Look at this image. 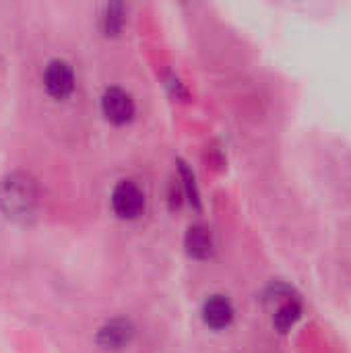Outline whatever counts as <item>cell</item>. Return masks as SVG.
Masks as SVG:
<instances>
[{
	"mask_svg": "<svg viewBox=\"0 0 351 353\" xmlns=\"http://www.w3.org/2000/svg\"><path fill=\"white\" fill-rule=\"evenodd\" d=\"M37 205V186L27 174H10L0 184V207L8 217H25Z\"/></svg>",
	"mask_w": 351,
	"mask_h": 353,
	"instance_id": "6da1fadb",
	"label": "cell"
},
{
	"mask_svg": "<svg viewBox=\"0 0 351 353\" xmlns=\"http://www.w3.org/2000/svg\"><path fill=\"white\" fill-rule=\"evenodd\" d=\"M112 207L120 219H137L145 211V194L134 182L122 180L112 192Z\"/></svg>",
	"mask_w": 351,
	"mask_h": 353,
	"instance_id": "7a4b0ae2",
	"label": "cell"
},
{
	"mask_svg": "<svg viewBox=\"0 0 351 353\" xmlns=\"http://www.w3.org/2000/svg\"><path fill=\"white\" fill-rule=\"evenodd\" d=\"M101 112L112 124L120 126L130 122V118L134 116V101L126 91L112 87L101 95Z\"/></svg>",
	"mask_w": 351,
	"mask_h": 353,
	"instance_id": "3957f363",
	"label": "cell"
},
{
	"mask_svg": "<svg viewBox=\"0 0 351 353\" xmlns=\"http://www.w3.org/2000/svg\"><path fill=\"white\" fill-rule=\"evenodd\" d=\"M43 85L56 99H66L74 89V72L64 60H52L43 72Z\"/></svg>",
	"mask_w": 351,
	"mask_h": 353,
	"instance_id": "277c9868",
	"label": "cell"
},
{
	"mask_svg": "<svg viewBox=\"0 0 351 353\" xmlns=\"http://www.w3.org/2000/svg\"><path fill=\"white\" fill-rule=\"evenodd\" d=\"M134 337V329L128 321L124 319H116L106 323L99 333H97V345L110 352H118L122 347H126Z\"/></svg>",
	"mask_w": 351,
	"mask_h": 353,
	"instance_id": "5b68a950",
	"label": "cell"
},
{
	"mask_svg": "<svg viewBox=\"0 0 351 353\" xmlns=\"http://www.w3.org/2000/svg\"><path fill=\"white\" fill-rule=\"evenodd\" d=\"M203 321L207 327L221 331L234 321V308L225 296H211L203 306Z\"/></svg>",
	"mask_w": 351,
	"mask_h": 353,
	"instance_id": "8992f818",
	"label": "cell"
},
{
	"mask_svg": "<svg viewBox=\"0 0 351 353\" xmlns=\"http://www.w3.org/2000/svg\"><path fill=\"white\" fill-rule=\"evenodd\" d=\"M186 248L194 259L209 256V252H211V234L201 225L190 228L188 234H186Z\"/></svg>",
	"mask_w": 351,
	"mask_h": 353,
	"instance_id": "52a82bcc",
	"label": "cell"
},
{
	"mask_svg": "<svg viewBox=\"0 0 351 353\" xmlns=\"http://www.w3.org/2000/svg\"><path fill=\"white\" fill-rule=\"evenodd\" d=\"M302 316V308L298 302H285L283 306H279V310L273 316V325L279 333H288Z\"/></svg>",
	"mask_w": 351,
	"mask_h": 353,
	"instance_id": "ba28073f",
	"label": "cell"
},
{
	"mask_svg": "<svg viewBox=\"0 0 351 353\" xmlns=\"http://www.w3.org/2000/svg\"><path fill=\"white\" fill-rule=\"evenodd\" d=\"M122 23H124L122 4H110V6L106 8V17H103L106 31H108V33H116V31H120Z\"/></svg>",
	"mask_w": 351,
	"mask_h": 353,
	"instance_id": "9c48e42d",
	"label": "cell"
}]
</instances>
